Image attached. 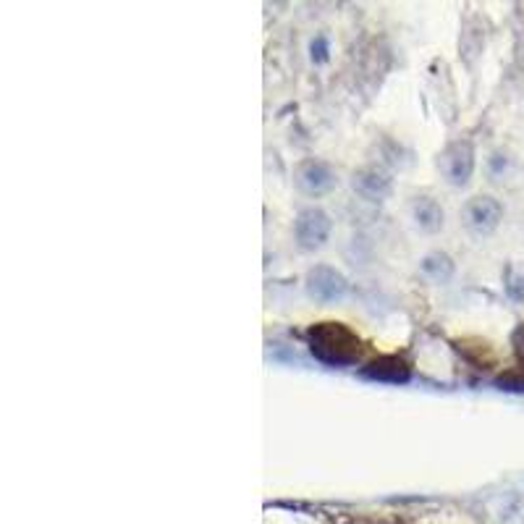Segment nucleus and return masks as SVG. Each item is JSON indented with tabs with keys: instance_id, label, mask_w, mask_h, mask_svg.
Segmentation results:
<instances>
[{
	"instance_id": "7ed1b4c3",
	"label": "nucleus",
	"mask_w": 524,
	"mask_h": 524,
	"mask_svg": "<svg viewBox=\"0 0 524 524\" xmlns=\"http://www.w3.org/2000/svg\"><path fill=\"white\" fill-rule=\"evenodd\" d=\"M443 176L454 184V187H464L475 171V150L469 145L467 139H459L454 145H449L443 150L441 160H438Z\"/></svg>"
},
{
	"instance_id": "20e7f679",
	"label": "nucleus",
	"mask_w": 524,
	"mask_h": 524,
	"mask_svg": "<svg viewBox=\"0 0 524 524\" xmlns=\"http://www.w3.org/2000/svg\"><path fill=\"white\" fill-rule=\"evenodd\" d=\"M346 289H349L346 278L336 268H331V265H318V268H312L307 273V291H310V297L320 299V302L344 299Z\"/></svg>"
},
{
	"instance_id": "1a4fd4ad",
	"label": "nucleus",
	"mask_w": 524,
	"mask_h": 524,
	"mask_svg": "<svg viewBox=\"0 0 524 524\" xmlns=\"http://www.w3.org/2000/svg\"><path fill=\"white\" fill-rule=\"evenodd\" d=\"M412 215L425 231H438L443 226V210L433 197H417L412 202Z\"/></svg>"
},
{
	"instance_id": "f257e3e1",
	"label": "nucleus",
	"mask_w": 524,
	"mask_h": 524,
	"mask_svg": "<svg viewBox=\"0 0 524 524\" xmlns=\"http://www.w3.org/2000/svg\"><path fill=\"white\" fill-rule=\"evenodd\" d=\"M307 344H310V352L325 362V365L333 367H346L354 365L362 359L365 352V344L362 338L344 323H336V320H325V323H315L307 331Z\"/></svg>"
},
{
	"instance_id": "423d86ee",
	"label": "nucleus",
	"mask_w": 524,
	"mask_h": 524,
	"mask_svg": "<svg viewBox=\"0 0 524 524\" xmlns=\"http://www.w3.org/2000/svg\"><path fill=\"white\" fill-rule=\"evenodd\" d=\"M501 215H504V207H501L498 200H493V197H472L464 205V223L475 234H490L498 226V221H501Z\"/></svg>"
},
{
	"instance_id": "0eeeda50",
	"label": "nucleus",
	"mask_w": 524,
	"mask_h": 524,
	"mask_svg": "<svg viewBox=\"0 0 524 524\" xmlns=\"http://www.w3.org/2000/svg\"><path fill=\"white\" fill-rule=\"evenodd\" d=\"M365 375L370 380H383V383H407L409 365L396 354H386V357H378L375 362H370L365 367Z\"/></svg>"
},
{
	"instance_id": "6e6552de",
	"label": "nucleus",
	"mask_w": 524,
	"mask_h": 524,
	"mask_svg": "<svg viewBox=\"0 0 524 524\" xmlns=\"http://www.w3.org/2000/svg\"><path fill=\"white\" fill-rule=\"evenodd\" d=\"M354 189L367 200H383L391 189V181L378 171H359L354 176Z\"/></svg>"
},
{
	"instance_id": "9b49d317",
	"label": "nucleus",
	"mask_w": 524,
	"mask_h": 524,
	"mask_svg": "<svg viewBox=\"0 0 524 524\" xmlns=\"http://www.w3.org/2000/svg\"><path fill=\"white\" fill-rule=\"evenodd\" d=\"M498 386L504 388V391L524 393V367H519V370H511V373L501 375V378H498Z\"/></svg>"
},
{
	"instance_id": "f03ea898",
	"label": "nucleus",
	"mask_w": 524,
	"mask_h": 524,
	"mask_svg": "<svg viewBox=\"0 0 524 524\" xmlns=\"http://www.w3.org/2000/svg\"><path fill=\"white\" fill-rule=\"evenodd\" d=\"M294 236H297L299 247L307 249V252L320 249L331 236V218L320 207H307L294 221Z\"/></svg>"
},
{
	"instance_id": "39448f33",
	"label": "nucleus",
	"mask_w": 524,
	"mask_h": 524,
	"mask_svg": "<svg viewBox=\"0 0 524 524\" xmlns=\"http://www.w3.org/2000/svg\"><path fill=\"white\" fill-rule=\"evenodd\" d=\"M294 181H297V187L304 194L320 197V194L331 192L336 187V173L331 171V166L320 163V160H304L294 171Z\"/></svg>"
},
{
	"instance_id": "f8f14e48",
	"label": "nucleus",
	"mask_w": 524,
	"mask_h": 524,
	"mask_svg": "<svg viewBox=\"0 0 524 524\" xmlns=\"http://www.w3.org/2000/svg\"><path fill=\"white\" fill-rule=\"evenodd\" d=\"M511 346H514V354H517L519 365L524 367V323L519 325L517 331H514V336H511Z\"/></svg>"
},
{
	"instance_id": "9d476101",
	"label": "nucleus",
	"mask_w": 524,
	"mask_h": 524,
	"mask_svg": "<svg viewBox=\"0 0 524 524\" xmlns=\"http://www.w3.org/2000/svg\"><path fill=\"white\" fill-rule=\"evenodd\" d=\"M422 270H425V276H430L433 281L443 283L449 281L451 273H454V262H451L446 255H430L425 257V262H422Z\"/></svg>"
}]
</instances>
